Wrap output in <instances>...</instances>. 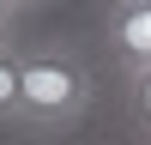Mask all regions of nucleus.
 Here are the masks:
<instances>
[{
  "label": "nucleus",
  "mask_w": 151,
  "mask_h": 145,
  "mask_svg": "<svg viewBox=\"0 0 151 145\" xmlns=\"http://www.w3.org/2000/svg\"><path fill=\"white\" fill-rule=\"evenodd\" d=\"M18 60L12 48H0V121H18Z\"/></svg>",
  "instance_id": "nucleus-4"
},
{
  "label": "nucleus",
  "mask_w": 151,
  "mask_h": 145,
  "mask_svg": "<svg viewBox=\"0 0 151 145\" xmlns=\"http://www.w3.org/2000/svg\"><path fill=\"white\" fill-rule=\"evenodd\" d=\"M127 121L151 139V72H127Z\"/></svg>",
  "instance_id": "nucleus-3"
},
{
  "label": "nucleus",
  "mask_w": 151,
  "mask_h": 145,
  "mask_svg": "<svg viewBox=\"0 0 151 145\" xmlns=\"http://www.w3.org/2000/svg\"><path fill=\"white\" fill-rule=\"evenodd\" d=\"M24 6H30V0H0V24H12V18H18Z\"/></svg>",
  "instance_id": "nucleus-5"
},
{
  "label": "nucleus",
  "mask_w": 151,
  "mask_h": 145,
  "mask_svg": "<svg viewBox=\"0 0 151 145\" xmlns=\"http://www.w3.org/2000/svg\"><path fill=\"white\" fill-rule=\"evenodd\" d=\"M30 6H36V0H30Z\"/></svg>",
  "instance_id": "nucleus-8"
},
{
  "label": "nucleus",
  "mask_w": 151,
  "mask_h": 145,
  "mask_svg": "<svg viewBox=\"0 0 151 145\" xmlns=\"http://www.w3.org/2000/svg\"><path fill=\"white\" fill-rule=\"evenodd\" d=\"M0 48H6V24H0Z\"/></svg>",
  "instance_id": "nucleus-6"
},
{
  "label": "nucleus",
  "mask_w": 151,
  "mask_h": 145,
  "mask_svg": "<svg viewBox=\"0 0 151 145\" xmlns=\"http://www.w3.org/2000/svg\"><path fill=\"white\" fill-rule=\"evenodd\" d=\"M91 109V67L67 48H36L18 60V121L24 127H79Z\"/></svg>",
  "instance_id": "nucleus-1"
},
{
  "label": "nucleus",
  "mask_w": 151,
  "mask_h": 145,
  "mask_svg": "<svg viewBox=\"0 0 151 145\" xmlns=\"http://www.w3.org/2000/svg\"><path fill=\"white\" fill-rule=\"evenodd\" d=\"M103 36L127 72H151V6L145 0H115L103 18Z\"/></svg>",
  "instance_id": "nucleus-2"
},
{
  "label": "nucleus",
  "mask_w": 151,
  "mask_h": 145,
  "mask_svg": "<svg viewBox=\"0 0 151 145\" xmlns=\"http://www.w3.org/2000/svg\"><path fill=\"white\" fill-rule=\"evenodd\" d=\"M145 6H151V0H145Z\"/></svg>",
  "instance_id": "nucleus-7"
}]
</instances>
